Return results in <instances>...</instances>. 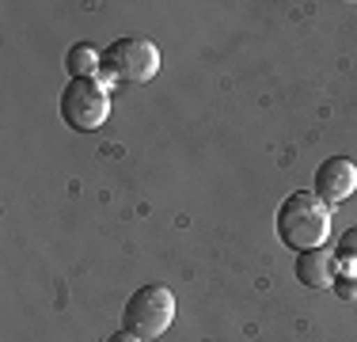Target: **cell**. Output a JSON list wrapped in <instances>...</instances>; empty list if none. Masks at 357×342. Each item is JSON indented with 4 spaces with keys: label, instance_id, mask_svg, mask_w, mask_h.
Instances as JSON below:
<instances>
[{
    "label": "cell",
    "instance_id": "8992f818",
    "mask_svg": "<svg viewBox=\"0 0 357 342\" xmlns=\"http://www.w3.org/2000/svg\"><path fill=\"white\" fill-rule=\"evenodd\" d=\"M335 270H338V259L327 251V247H316V251H301V255H296V281L308 285V289L335 285Z\"/></svg>",
    "mask_w": 357,
    "mask_h": 342
},
{
    "label": "cell",
    "instance_id": "30bf717a",
    "mask_svg": "<svg viewBox=\"0 0 357 342\" xmlns=\"http://www.w3.org/2000/svg\"><path fill=\"white\" fill-rule=\"evenodd\" d=\"M107 342H141L137 335H130V331H114V335H110Z\"/></svg>",
    "mask_w": 357,
    "mask_h": 342
},
{
    "label": "cell",
    "instance_id": "3957f363",
    "mask_svg": "<svg viewBox=\"0 0 357 342\" xmlns=\"http://www.w3.org/2000/svg\"><path fill=\"white\" fill-rule=\"evenodd\" d=\"M103 73L118 84H149L160 73V50L156 42L126 34L103 50Z\"/></svg>",
    "mask_w": 357,
    "mask_h": 342
},
{
    "label": "cell",
    "instance_id": "9c48e42d",
    "mask_svg": "<svg viewBox=\"0 0 357 342\" xmlns=\"http://www.w3.org/2000/svg\"><path fill=\"white\" fill-rule=\"evenodd\" d=\"M335 289L338 297H342V301H357V274H346V278H335Z\"/></svg>",
    "mask_w": 357,
    "mask_h": 342
},
{
    "label": "cell",
    "instance_id": "5b68a950",
    "mask_svg": "<svg viewBox=\"0 0 357 342\" xmlns=\"http://www.w3.org/2000/svg\"><path fill=\"white\" fill-rule=\"evenodd\" d=\"M357 191V164L350 156H331L323 160L316 171V198H323L327 205L346 202Z\"/></svg>",
    "mask_w": 357,
    "mask_h": 342
},
{
    "label": "cell",
    "instance_id": "6da1fadb",
    "mask_svg": "<svg viewBox=\"0 0 357 342\" xmlns=\"http://www.w3.org/2000/svg\"><path fill=\"white\" fill-rule=\"evenodd\" d=\"M278 239L293 251H316L327 247L331 236V205L308 191H293L278 205Z\"/></svg>",
    "mask_w": 357,
    "mask_h": 342
},
{
    "label": "cell",
    "instance_id": "52a82bcc",
    "mask_svg": "<svg viewBox=\"0 0 357 342\" xmlns=\"http://www.w3.org/2000/svg\"><path fill=\"white\" fill-rule=\"evenodd\" d=\"M65 68H69L73 80H96V73L103 68V54H96L88 42H76L65 54Z\"/></svg>",
    "mask_w": 357,
    "mask_h": 342
},
{
    "label": "cell",
    "instance_id": "7a4b0ae2",
    "mask_svg": "<svg viewBox=\"0 0 357 342\" xmlns=\"http://www.w3.org/2000/svg\"><path fill=\"white\" fill-rule=\"evenodd\" d=\"M172 320H175V293L167 285H160V281H149L126 301L122 331L137 335L141 342H156L172 327Z\"/></svg>",
    "mask_w": 357,
    "mask_h": 342
},
{
    "label": "cell",
    "instance_id": "ba28073f",
    "mask_svg": "<svg viewBox=\"0 0 357 342\" xmlns=\"http://www.w3.org/2000/svg\"><path fill=\"white\" fill-rule=\"evenodd\" d=\"M338 255H342L346 262H357V225L338 236Z\"/></svg>",
    "mask_w": 357,
    "mask_h": 342
},
{
    "label": "cell",
    "instance_id": "277c9868",
    "mask_svg": "<svg viewBox=\"0 0 357 342\" xmlns=\"http://www.w3.org/2000/svg\"><path fill=\"white\" fill-rule=\"evenodd\" d=\"M110 114V96L99 80H69L61 91V118L76 133H96Z\"/></svg>",
    "mask_w": 357,
    "mask_h": 342
}]
</instances>
